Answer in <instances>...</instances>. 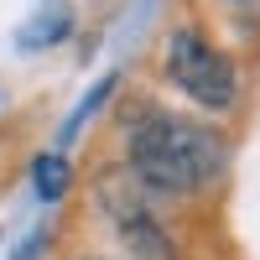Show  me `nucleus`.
<instances>
[{
  "label": "nucleus",
  "mask_w": 260,
  "mask_h": 260,
  "mask_svg": "<svg viewBox=\"0 0 260 260\" xmlns=\"http://www.w3.org/2000/svg\"><path fill=\"white\" fill-rule=\"evenodd\" d=\"M31 187L42 203H62L73 187V161L62 156V151H42V156L31 161Z\"/></svg>",
  "instance_id": "20e7f679"
},
{
  "label": "nucleus",
  "mask_w": 260,
  "mask_h": 260,
  "mask_svg": "<svg viewBox=\"0 0 260 260\" xmlns=\"http://www.w3.org/2000/svg\"><path fill=\"white\" fill-rule=\"evenodd\" d=\"M73 37V0H37V11L26 16L16 47L21 52H42V47H62Z\"/></svg>",
  "instance_id": "7ed1b4c3"
},
{
  "label": "nucleus",
  "mask_w": 260,
  "mask_h": 260,
  "mask_svg": "<svg viewBox=\"0 0 260 260\" xmlns=\"http://www.w3.org/2000/svg\"><path fill=\"white\" fill-rule=\"evenodd\" d=\"M89 260H99V255H89Z\"/></svg>",
  "instance_id": "0eeeda50"
},
{
  "label": "nucleus",
  "mask_w": 260,
  "mask_h": 260,
  "mask_svg": "<svg viewBox=\"0 0 260 260\" xmlns=\"http://www.w3.org/2000/svg\"><path fill=\"white\" fill-rule=\"evenodd\" d=\"M161 68L172 78V89H182L208 115H229L234 99H240V68H234V57L219 42H208L198 26H177L167 37Z\"/></svg>",
  "instance_id": "f03ea898"
},
{
  "label": "nucleus",
  "mask_w": 260,
  "mask_h": 260,
  "mask_svg": "<svg viewBox=\"0 0 260 260\" xmlns=\"http://www.w3.org/2000/svg\"><path fill=\"white\" fill-rule=\"evenodd\" d=\"M146 198H192L224 177L229 136L208 120H187L172 110H151L130 125V146L120 161Z\"/></svg>",
  "instance_id": "f257e3e1"
},
{
  "label": "nucleus",
  "mask_w": 260,
  "mask_h": 260,
  "mask_svg": "<svg viewBox=\"0 0 260 260\" xmlns=\"http://www.w3.org/2000/svg\"><path fill=\"white\" fill-rule=\"evenodd\" d=\"M42 245H47V229H31V234H26V245L16 250V260H31V255H37Z\"/></svg>",
  "instance_id": "423d86ee"
},
{
  "label": "nucleus",
  "mask_w": 260,
  "mask_h": 260,
  "mask_svg": "<svg viewBox=\"0 0 260 260\" xmlns=\"http://www.w3.org/2000/svg\"><path fill=\"white\" fill-rule=\"evenodd\" d=\"M115 89H120V73H104V78L94 83V89H89V94H83V99L73 104V115L62 120V141H73L78 130H83V120H94V115L104 110V104H110V94H115Z\"/></svg>",
  "instance_id": "39448f33"
}]
</instances>
